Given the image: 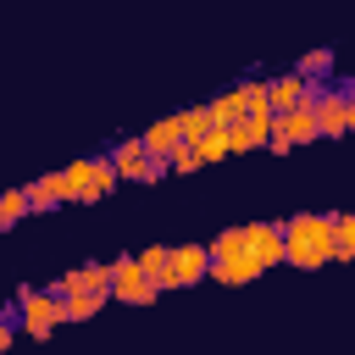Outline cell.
<instances>
[{
	"mask_svg": "<svg viewBox=\"0 0 355 355\" xmlns=\"http://www.w3.org/2000/svg\"><path fill=\"white\" fill-rule=\"evenodd\" d=\"M67 172L78 178V205H94V200H105V194L116 189V172H111L105 155H83V161H72Z\"/></svg>",
	"mask_w": 355,
	"mask_h": 355,
	"instance_id": "8",
	"label": "cell"
},
{
	"mask_svg": "<svg viewBox=\"0 0 355 355\" xmlns=\"http://www.w3.org/2000/svg\"><path fill=\"white\" fill-rule=\"evenodd\" d=\"M83 288L100 294V300H111V261H89L83 266Z\"/></svg>",
	"mask_w": 355,
	"mask_h": 355,
	"instance_id": "20",
	"label": "cell"
},
{
	"mask_svg": "<svg viewBox=\"0 0 355 355\" xmlns=\"http://www.w3.org/2000/svg\"><path fill=\"white\" fill-rule=\"evenodd\" d=\"M239 94H244V111H261L266 105V78H244Z\"/></svg>",
	"mask_w": 355,
	"mask_h": 355,
	"instance_id": "23",
	"label": "cell"
},
{
	"mask_svg": "<svg viewBox=\"0 0 355 355\" xmlns=\"http://www.w3.org/2000/svg\"><path fill=\"white\" fill-rule=\"evenodd\" d=\"M194 155H200V166H216V161H227V128H211V133H200V139H194Z\"/></svg>",
	"mask_w": 355,
	"mask_h": 355,
	"instance_id": "16",
	"label": "cell"
},
{
	"mask_svg": "<svg viewBox=\"0 0 355 355\" xmlns=\"http://www.w3.org/2000/svg\"><path fill=\"white\" fill-rule=\"evenodd\" d=\"M316 139V111H311V100H300V105H288V111H272V133H266V150H294V144H311Z\"/></svg>",
	"mask_w": 355,
	"mask_h": 355,
	"instance_id": "6",
	"label": "cell"
},
{
	"mask_svg": "<svg viewBox=\"0 0 355 355\" xmlns=\"http://www.w3.org/2000/svg\"><path fill=\"white\" fill-rule=\"evenodd\" d=\"M105 161H111L116 183H161V178H166V161H150V155H144V144H139V133L116 139V144L105 150Z\"/></svg>",
	"mask_w": 355,
	"mask_h": 355,
	"instance_id": "5",
	"label": "cell"
},
{
	"mask_svg": "<svg viewBox=\"0 0 355 355\" xmlns=\"http://www.w3.org/2000/svg\"><path fill=\"white\" fill-rule=\"evenodd\" d=\"M311 111H316V139H344L355 128V94L344 83H322L311 94Z\"/></svg>",
	"mask_w": 355,
	"mask_h": 355,
	"instance_id": "3",
	"label": "cell"
},
{
	"mask_svg": "<svg viewBox=\"0 0 355 355\" xmlns=\"http://www.w3.org/2000/svg\"><path fill=\"white\" fill-rule=\"evenodd\" d=\"M166 250H172V244H150V250H139V255H133V261H139V272H144V277H150L161 294L172 288V266H166Z\"/></svg>",
	"mask_w": 355,
	"mask_h": 355,
	"instance_id": "14",
	"label": "cell"
},
{
	"mask_svg": "<svg viewBox=\"0 0 355 355\" xmlns=\"http://www.w3.org/2000/svg\"><path fill=\"white\" fill-rule=\"evenodd\" d=\"M105 300L100 294H61V322H89Z\"/></svg>",
	"mask_w": 355,
	"mask_h": 355,
	"instance_id": "19",
	"label": "cell"
},
{
	"mask_svg": "<svg viewBox=\"0 0 355 355\" xmlns=\"http://www.w3.org/2000/svg\"><path fill=\"white\" fill-rule=\"evenodd\" d=\"M11 322H17L28 338H50V333L61 327V300H55L50 288H22L17 305H11Z\"/></svg>",
	"mask_w": 355,
	"mask_h": 355,
	"instance_id": "4",
	"label": "cell"
},
{
	"mask_svg": "<svg viewBox=\"0 0 355 355\" xmlns=\"http://www.w3.org/2000/svg\"><path fill=\"white\" fill-rule=\"evenodd\" d=\"M266 266L255 261V250H250V233H244V222L239 227H222L211 244H205V277H216L222 288H239V283H255Z\"/></svg>",
	"mask_w": 355,
	"mask_h": 355,
	"instance_id": "2",
	"label": "cell"
},
{
	"mask_svg": "<svg viewBox=\"0 0 355 355\" xmlns=\"http://www.w3.org/2000/svg\"><path fill=\"white\" fill-rule=\"evenodd\" d=\"M327 67H333V50H311L294 72H300V78H327Z\"/></svg>",
	"mask_w": 355,
	"mask_h": 355,
	"instance_id": "22",
	"label": "cell"
},
{
	"mask_svg": "<svg viewBox=\"0 0 355 355\" xmlns=\"http://www.w3.org/2000/svg\"><path fill=\"white\" fill-rule=\"evenodd\" d=\"M277 233H283V266L316 272V266L333 261V211L327 216L322 211H300V216L277 222Z\"/></svg>",
	"mask_w": 355,
	"mask_h": 355,
	"instance_id": "1",
	"label": "cell"
},
{
	"mask_svg": "<svg viewBox=\"0 0 355 355\" xmlns=\"http://www.w3.org/2000/svg\"><path fill=\"white\" fill-rule=\"evenodd\" d=\"M166 266H172V288H189L205 277V244H172L166 250Z\"/></svg>",
	"mask_w": 355,
	"mask_h": 355,
	"instance_id": "11",
	"label": "cell"
},
{
	"mask_svg": "<svg viewBox=\"0 0 355 355\" xmlns=\"http://www.w3.org/2000/svg\"><path fill=\"white\" fill-rule=\"evenodd\" d=\"M349 255H355V216L333 211V261H349Z\"/></svg>",
	"mask_w": 355,
	"mask_h": 355,
	"instance_id": "17",
	"label": "cell"
},
{
	"mask_svg": "<svg viewBox=\"0 0 355 355\" xmlns=\"http://www.w3.org/2000/svg\"><path fill=\"white\" fill-rule=\"evenodd\" d=\"M216 122H211V111L205 105H189V111H178V133H183V144H194L200 133H211Z\"/></svg>",
	"mask_w": 355,
	"mask_h": 355,
	"instance_id": "18",
	"label": "cell"
},
{
	"mask_svg": "<svg viewBox=\"0 0 355 355\" xmlns=\"http://www.w3.org/2000/svg\"><path fill=\"white\" fill-rule=\"evenodd\" d=\"M0 222L11 227V222H28V194L22 189H6L0 194Z\"/></svg>",
	"mask_w": 355,
	"mask_h": 355,
	"instance_id": "21",
	"label": "cell"
},
{
	"mask_svg": "<svg viewBox=\"0 0 355 355\" xmlns=\"http://www.w3.org/2000/svg\"><path fill=\"white\" fill-rule=\"evenodd\" d=\"M111 300H122V305H155L161 288L139 272L133 255H116V261H111Z\"/></svg>",
	"mask_w": 355,
	"mask_h": 355,
	"instance_id": "7",
	"label": "cell"
},
{
	"mask_svg": "<svg viewBox=\"0 0 355 355\" xmlns=\"http://www.w3.org/2000/svg\"><path fill=\"white\" fill-rule=\"evenodd\" d=\"M266 133H272V111H266V105H261V111H244L239 122H227V155H250V150H261Z\"/></svg>",
	"mask_w": 355,
	"mask_h": 355,
	"instance_id": "10",
	"label": "cell"
},
{
	"mask_svg": "<svg viewBox=\"0 0 355 355\" xmlns=\"http://www.w3.org/2000/svg\"><path fill=\"white\" fill-rule=\"evenodd\" d=\"M205 111H211V122H216V128L239 122V116H244V94H239V83H233V89H222L216 100H205Z\"/></svg>",
	"mask_w": 355,
	"mask_h": 355,
	"instance_id": "15",
	"label": "cell"
},
{
	"mask_svg": "<svg viewBox=\"0 0 355 355\" xmlns=\"http://www.w3.org/2000/svg\"><path fill=\"white\" fill-rule=\"evenodd\" d=\"M139 144H144V155H150V161H166V155L183 144V133H178V116H161V122H150V128L139 133Z\"/></svg>",
	"mask_w": 355,
	"mask_h": 355,
	"instance_id": "12",
	"label": "cell"
},
{
	"mask_svg": "<svg viewBox=\"0 0 355 355\" xmlns=\"http://www.w3.org/2000/svg\"><path fill=\"white\" fill-rule=\"evenodd\" d=\"M244 233H250V250H255L261 266H283V233H277V222H244Z\"/></svg>",
	"mask_w": 355,
	"mask_h": 355,
	"instance_id": "13",
	"label": "cell"
},
{
	"mask_svg": "<svg viewBox=\"0 0 355 355\" xmlns=\"http://www.w3.org/2000/svg\"><path fill=\"white\" fill-rule=\"evenodd\" d=\"M0 233H6V222H0Z\"/></svg>",
	"mask_w": 355,
	"mask_h": 355,
	"instance_id": "25",
	"label": "cell"
},
{
	"mask_svg": "<svg viewBox=\"0 0 355 355\" xmlns=\"http://www.w3.org/2000/svg\"><path fill=\"white\" fill-rule=\"evenodd\" d=\"M322 89V78H300L294 67L288 72H277V78H266V111H288V105H300V100H311Z\"/></svg>",
	"mask_w": 355,
	"mask_h": 355,
	"instance_id": "9",
	"label": "cell"
},
{
	"mask_svg": "<svg viewBox=\"0 0 355 355\" xmlns=\"http://www.w3.org/2000/svg\"><path fill=\"white\" fill-rule=\"evenodd\" d=\"M166 172H200V155H194V144H178V150L166 155Z\"/></svg>",
	"mask_w": 355,
	"mask_h": 355,
	"instance_id": "24",
	"label": "cell"
}]
</instances>
